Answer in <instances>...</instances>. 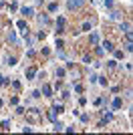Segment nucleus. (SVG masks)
<instances>
[{
    "mask_svg": "<svg viewBox=\"0 0 133 135\" xmlns=\"http://www.w3.org/2000/svg\"><path fill=\"white\" fill-rule=\"evenodd\" d=\"M39 22H40V24H48V18L42 14V16H39Z\"/></svg>",
    "mask_w": 133,
    "mask_h": 135,
    "instance_id": "nucleus-15",
    "label": "nucleus"
},
{
    "mask_svg": "<svg viewBox=\"0 0 133 135\" xmlns=\"http://www.w3.org/2000/svg\"><path fill=\"white\" fill-rule=\"evenodd\" d=\"M56 8H59V2H50V4H48V10H50V12H55Z\"/></svg>",
    "mask_w": 133,
    "mask_h": 135,
    "instance_id": "nucleus-11",
    "label": "nucleus"
},
{
    "mask_svg": "<svg viewBox=\"0 0 133 135\" xmlns=\"http://www.w3.org/2000/svg\"><path fill=\"white\" fill-rule=\"evenodd\" d=\"M81 121H83V123H87V121H89V115H87V113H83V115H81Z\"/></svg>",
    "mask_w": 133,
    "mask_h": 135,
    "instance_id": "nucleus-21",
    "label": "nucleus"
},
{
    "mask_svg": "<svg viewBox=\"0 0 133 135\" xmlns=\"http://www.w3.org/2000/svg\"><path fill=\"white\" fill-rule=\"evenodd\" d=\"M16 26L22 30L24 34H28V26H26V20H18V24H16Z\"/></svg>",
    "mask_w": 133,
    "mask_h": 135,
    "instance_id": "nucleus-4",
    "label": "nucleus"
},
{
    "mask_svg": "<svg viewBox=\"0 0 133 135\" xmlns=\"http://www.w3.org/2000/svg\"><path fill=\"white\" fill-rule=\"evenodd\" d=\"M63 46H65V42H63V40H61V38H56V48H59V51H61V48H63Z\"/></svg>",
    "mask_w": 133,
    "mask_h": 135,
    "instance_id": "nucleus-19",
    "label": "nucleus"
},
{
    "mask_svg": "<svg viewBox=\"0 0 133 135\" xmlns=\"http://www.w3.org/2000/svg\"><path fill=\"white\" fill-rule=\"evenodd\" d=\"M121 105H123V101H121V99H115V101H113V109H115V111H117V109H121Z\"/></svg>",
    "mask_w": 133,
    "mask_h": 135,
    "instance_id": "nucleus-9",
    "label": "nucleus"
},
{
    "mask_svg": "<svg viewBox=\"0 0 133 135\" xmlns=\"http://www.w3.org/2000/svg\"><path fill=\"white\" fill-rule=\"evenodd\" d=\"M48 119H50V121L56 119V111H55V109H53V111H48Z\"/></svg>",
    "mask_w": 133,
    "mask_h": 135,
    "instance_id": "nucleus-14",
    "label": "nucleus"
},
{
    "mask_svg": "<svg viewBox=\"0 0 133 135\" xmlns=\"http://www.w3.org/2000/svg\"><path fill=\"white\" fill-rule=\"evenodd\" d=\"M65 75H67V71H65V69H56V77H59V79H63Z\"/></svg>",
    "mask_w": 133,
    "mask_h": 135,
    "instance_id": "nucleus-10",
    "label": "nucleus"
},
{
    "mask_svg": "<svg viewBox=\"0 0 133 135\" xmlns=\"http://www.w3.org/2000/svg\"><path fill=\"white\" fill-rule=\"evenodd\" d=\"M97 42H99V36H97V34H91V45H97Z\"/></svg>",
    "mask_w": 133,
    "mask_h": 135,
    "instance_id": "nucleus-13",
    "label": "nucleus"
},
{
    "mask_svg": "<svg viewBox=\"0 0 133 135\" xmlns=\"http://www.w3.org/2000/svg\"><path fill=\"white\" fill-rule=\"evenodd\" d=\"M83 4H85V0H69V2H67L69 10H77V8H81Z\"/></svg>",
    "mask_w": 133,
    "mask_h": 135,
    "instance_id": "nucleus-1",
    "label": "nucleus"
},
{
    "mask_svg": "<svg viewBox=\"0 0 133 135\" xmlns=\"http://www.w3.org/2000/svg\"><path fill=\"white\" fill-rule=\"evenodd\" d=\"M16 63H18V59H16V57H6V65H8V67H14Z\"/></svg>",
    "mask_w": 133,
    "mask_h": 135,
    "instance_id": "nucleus-8",
    "label": "nucleus"
},
{
    "mask_svg": "<svg viewBox=\"0 0 133 135\" xmlns=\"http://www.w3.org/2000/svg\"><path fill=\"white\" fill-rule=\"evenodd\" d=\"M63 127H65L63 123H55V131H61V129H63Z\"/></svg>",
    "mask_w": 133,
    "mask_h": 135,
    "instance_id": "nucleus-22",
    "label": "nucleus"
},
{
    "mask_svg": "<svg viewBox=\"0 0 133 135\" xmlns=\"http://www.w3.org/2000/svg\"><path fill=\"white\" fill-rule=\"evenodd\" d=\"M8 42H12V45L16 42V34H14V32H10V34H8Z\"/></svg>",
    "mask_w": 133,
    "mask_h": 135,
    "instance_id": "nucleus-12",
    "label": "nucleus"
},
{
    "mask_svg": "<svg viewBox=\"0 0 133 135\" xmlns=\"http://www.w3.org/2000/svg\"><path fill=\"white\" fill-rule=\"evenodd\" d=\"M34 77H36V69H34V67L26 69V79H28V81H32Z\"/></svg>",
    "mask_w": 133,
    "mask_h": 135,
    "instance_id": "nucleus-3",
    "label": "nucleus"
},
{
    "mask_svg": "<svg viewBox=\"0 0 133 135\" xmlns=\"http://www.w3.org/2000/svg\"><path fill=\"white\" fill-rule=\"evenodd\" d=\"M53 109H55L56 113H63V111H65V105H55Z\"/></svg>",
    "mask_w": 133,
    "mask_h": 135,
    "instance_id": "nucleus-16",
    "label": "nucleus"
},
{
    "mask_svg": "<svg viewBox=\"0 0 133 135\" xmlns=\"http://www.w3.org/2000/svg\"><path fill=\"white\" fill-rule=\"evenodd\" d=\"M121 30H125V32H129V30H131V26H129V22L121 24Z\"/></svg>",
    "mask_w": 133,
    "mask_h": 135,
    "instance_id": "nucleus-18",
    "label": "nucleus"
},
{
    "mask_svg": "<svg viewBox=\"0 0 133 135\" xmlns=\"http://www.w3.org/2000/svg\"><path fill=\"white\" fill-rule=\"evenodd\" d=\"M65 32V18L63 16H59V20H56V34H61Z\"/></svg>",
    "mask_w": 133,
    "mask_h": 135,
    "instance_id": "nucleus-2",
    "label": "nucleus"
},
{
    "mask_svg": "<svg viewBox=\"0 0 133 135\" xmlns=\"http://www.w3.org/2000/svg\"><path fill=\"white\" fill-rule=\"evenodd\" d=\"M115 57L117 59H123V51H115Z\"/></svg>",
    "mask_w": 133,
    "mask_h": 135,
    "instance_id": "nucleus-23",
    "label": "nucleus"
},
{
    "mask_svg": "<svg viewBox=\"0 0 133 135\" xmlns=\"http://www.w3.org/2000/svg\"><path fill=\"white\" fill-rule=\"evenodd\" d=\"M83 30H91V22H85V24H83Z\"/></svg>",
    "mask_w": 133,
    "mask_h": 135,
    "instance_id": "nucleus-25",
    "label": "nucleus"
},
{
    "mask_svg": "<svg viewBox=\"0 0 133 135\" xmlns=\"http://www.w3.org/2000/svg\"><path fill=\"white\" fill-rule=\"evenodd\" d=\"M12 87H14V89L18 91V89H20V83H18V81H12Z\"/></svg>",
    "mask_w": 133,
    "mask_h": 135,
    "instance_id": "nucleus-24",
    "label": "nucleus"
},
{
    "mask_svg": "<svg viewBox=\"0 0 133 135\" xmlns=\"http://www.w3.org/2000/svg\"><path fill=\"white\" fill-rule=\"evenodd\" d=\"M0 127H2V129H10V121H2Z\"/></svg>",
    "mask_w": 133,
    "mask_h": 135,
    "instance_id": "nucleus-17",
    "label": "nucleus"
},
{
    "mask_svg": "<svg viewBox=\"0 0 133 135\" xmlns=\"http://www.w3.org/2000/svg\"><path fill=\"white\" fill-rule=\"evenodd\" d=\"M105 6H109V8H111V6H113V0H105Z\"/></svg>",
    "mask_w": 133,
    "mask_h": 135,
    "instance_id": "nucleus-26",
    "label": "nucleus"
},
{
    "mask_svg": "<svg viewBox=\"0 0 133 135\" xmlns=\"http://www.w3.org/2000/svg\"><path fill=\"white\" fill-rule=\"evenodd\" d=\"M24 16H32V12H34V8L32 6H22V10H20Z\"/></svg>",
    "mask_w": 133,
    "mask_h": 135,
    "instance_id": "nucleus-5",
    "label": "nucleus"
},
{
    "mask_svg": "<svg viewBox=\"0 0 133 135\" xmlns=\"http://www.w3.org/2000/svg\"><path fill=\"white\" fill-rule=\"evenodd\" d=\"M40 93H42L45 97H50V85H47V83H45V85H42V91H40Z\"/></svg>",
    "mask_w": 133,
    "mask_h": 135,
    "instance_id": "nucleus-6",
    "label": "nucleus"
},
{
    "mask_svg": "<svg viewBox=\"0 0 133 135\" xmlns=\"http://www.w3.org/2000/svg\"><path fill=\"white\" fill-rule=\"evenodd\" d=\"M113 48H115V46H113V42H111V40H105V42H103V51H113Z\"/></svg>",
    "mask_w": 133,
    "mask_h": 135,
    "instance_id": "nucleus-7",
    "label": "nucleus"
},
{
    "mask_svg": "<svg viewBox=\"0 0 133 135\" xmlns=\"http://www.w3.org/2000/svg\"><path fill=\"white\" fill-rule=\"evenodd\" d=\"M109 16H111V18H115V20H117V18H121V14H119V12H115V10H113Z\"/></svg>",
    "mask_w": 133,
    "mask_h": 135,
    "instance_id": "nucleus-20",
    "label": "nucleus"
}]
</instances>
